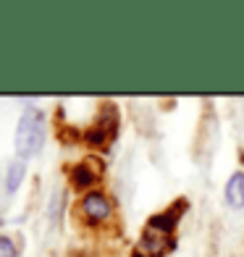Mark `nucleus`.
<instances>
[{"mask_svg":"<svg viewBox=\"0 0 244 257\" xmlns=\"http://www.w3.org/2000/svg\"><path fill=\"white\" fill-rule=\"evenodd\" d=\"M79 210H81V215H84L87 223H102V220L110 218L113 205L102 192H87L79 202Z\"/></svg>","mask_w":244,"mask_h":257,"instance_id":"20e7f679","label":"nucleus"},{"mask_svg":"<svg viewBox=\"0 0 244 257\" xmlns=\"http://www.w3.org/2000/svg\"><path fill=\"white\" fill-rule=\"evenodd\" d=\"M226 202L231 207H239V210L244 207V173L241 171H236L226 184Z\"/></svg>","mask_w":244,"mask_h":257,"instance_id":"423d86ee","label":"nucleus"},{"mask_svg":"<svg viewBox=\"0 0 244 257\" xmlns=\"http://www.w3.org/2000/svg\"><path fill=\"white\" fill-rule=\"evenodd\" d=\"M21 179H24V163H21V160H14V163L8 166L6 189H8V192H16V189H19V184H21Z\"/></svg>","mask_w":244,"mask_h":257,"instance_id":"0eeeda50","label":"nucleus"},{"mask_svg":"<svg viewBox=\"0 0 244 257\" xmlns=\"http://www.w3.org/2000/svg\"><path fill=\"white\" fill-rule=\"evenodd\" d=\"M0 257H19L14 241H11L8 236H0Z\"/></svg>","mask_w":244,"mask_h":257,"instance_id":"6e6552de","label":"nucleus"},{"mask_svg":"<svg viewBox=\"0 0 244 257\" xmlns=\"http://www.w3.org/2000/svg\"><path fill=\"white\" fill-rule=\"evenodd\" d=\"M115 132H118V113H115L113 105H102V110H100V115H97V121L87 128L84 139H87V145H89V147L100 150V147H105V145L113 142Z\"/></svg>","mask_w":244,"mask_h":257,"instance_id":"f03ea898","label":"nucleus"},{"mask_svg":"<svg viewBox=\"0 0 244 257\" xmlns=\"http://www.w3.org/2000/svg\"><path fill=\"white\" fill-rule=\"evenodd\" d=\"M139 247L147 252V257H166L173 247H176V236H173V231H163L153 223H147L145 231H142Z\"/></svg>","mask_w":244,"mask_h":257,"instance_id":"7ed1b4c3","label":"nucleus"},{"mask_svg":"<svg viewBox=\"0 0 244 257\" xmlns=\"http://www.w3.org/2000/svg\"><path fill=\"white\" fill-rule=\"evenodd\" d=\"M16 153L21 158H32L42 150L45 142V118L37 108H27L16 126Z\"/></svg>","mask_w":244,"mask_h":257,"instance_id":"f257e3e1","label":"nucleus"},{"mask_svg":"<svg viewBox=\"0 0 244 257\" xmlns=\"http://www.w3.org/2000/svg\"><path fill=\"white\" fill-rule=\"evenodd\" d=\"M102 163L97 158H84L79 163V166L71 168V184L74 189H89V186H95L102 176Z\"/></svg>","mask_w":244,"mask_h":257,"instance_id":"39448f33","label":"nucleus"}]
</instances>
